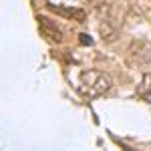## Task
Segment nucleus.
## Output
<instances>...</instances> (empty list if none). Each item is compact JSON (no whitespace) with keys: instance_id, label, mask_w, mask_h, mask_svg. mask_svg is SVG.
Returning <instances> with one entry per match:
<instances>
[{"instance_id":"f257e3e1","label":"nucleus","mask_w":151,"mask_h":151,"mask_svg":"<svg viewBox=\"0 0 151 151\" xmlns=\"http://www.w3.org/2000/svg\"><path fill=\"white\" fill-rule=\"evenodd\" d=\"M113 87L111 77L103 73V70H95V69H87L79 75V91L89 99L101 97L105 95L109 89Z\"/></svg>"},{"instance_id":"f03ea898","label":"nucleus","mask_w":151,"mask_h":151,"mask_svg":"<svg viewBox=\"0 0 151 151\" xmlns=\"http://www.w3.org/2000/svg\"><path fill=\"white\" fill-rule=\"evenodd\" d=\"M36 20H38V26H40L42 35L47 36L48 40H52V42H63V30L57 26V22H52L47 16H38Z\"/></svg>"},{"instance_id":"7ed1b4c3","label":"nucleus","mask_w":151,"mask_h":151,"mask_svg":"<svg viewBox=\"0 0 151 151\" xmlns=\"http://www.w3.org/2000/svg\"><path fill=\"white\" fill-rule=\"evenodd\" d=\"M47 6L52 12H57V14L65 16V18H70V20H77V22H85V18H87L85 10H81V8H73V6H57V4H47Z\"/></svg>"},{"instance_id":"20e7f679","label":"nucleus","mask_w":151,"mask_h":151,"mask_svg":"<svg viewBox=\"0 0 151 151\" xmlns=\"http://www.w3.org/2000/svg\"><path fill=\"white\" fill-rule=\"evenodd\" d=\"M137 95H139V97L143 99V101L151 103V73L143 75L141 83L137 85Z\"/></svg>"},{"instance_id":"39448f33","label":"nucleus","mask_w":151,"mask_h":151,"mask_svg":"<svg viewBox=\"0 0 151 151\" xmlns=\"http://www.w3.org/2000/svg\"><path fill=\"white\" fill-rule=\"evenodd\" d=\"M99 30H101V36H103V40H107V42L115 40L117 30L113 28V26H111V22H109V20H103V22H101V26H99Z\"/></svg>"},{"instance_id":"423d86ee","label":"nucleus","mask_w":151,"mask_h":151,"mask_svg":"<svg viewBox=\"0 0 151 151\" xmlns=\"http://www.w3.org/2000/svg\"><path fill=\"white\" fill-rule=\"evenodd\" d=\"M79 42L85 45V47H91V45H93V38L87 35V32H83V35H79Z\"/></svg>"}]
</instances>
